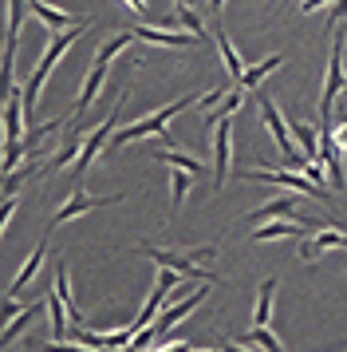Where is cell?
<instances>
[{"instance_id": "484cf974", "label": "cell", "mask_w": 347, "mask_h": 352, "mask_svg": "<svg viewBox=\"0 0 347 352\" xmlns=\"http://www.w3.org/2000/svg\"><path fill=\"white\" fill-rule=\"evenodd\" d=\"M174 24H186L193 40H205V36H209V32H205V24L193 16V8H178V12H174Z\"/></svg>"}, {"instance_id": "d6a6232c", "label": "cell", "mask_w": 347, "mask_h": 352, "mask_svg": "<svg viewBox=\"0 0 347 352\" xmlns=\"http://www.w3.org/2000/svg\"><path fill=\"white\" fill-rule=\"evenodd\" d=\"M193 352H198V349H193ZM202 352H209V349H202ZM217 352H221V349H217Z\"/></svg>"}, {"instance_id": "4dcf8cb0", "label": "cell", "mask_w": 347, "mask_h": 352, "mask_svg": "<svg viewBox=\"0 0 347 352\" xmlns=\"http://www.w3.org/2000/svg\"><path fill=\"white\" fill-rule=\"evenodd\" d=\"M221 8H225V0H209V12H213V16H217Z\"/></svg>"}, {"instance_id": "1f68e13d", "label": "cell", "mask_w": 347, "mask_h": 352, "mask_svg": "<svg viewBox=\"0 0 347 352\" xmlns=\"http://www.w3.org/2000/svg\"><path fill=\"white\" fill-rule=\"evenodd\" d=\"M221 352H245V349H237V344H229V340H225V344H221Z\"/></svg>"}, {"instance_id": "8992f818", "label": "cell", "mask_w": 347, "mask_h": 352, "mask_svg": "<svg viewBox=\"0 0 347 352\" xmlns=\"http://www.w3.org/2000/svg\"><path fill=\"white\" fill-rule=\"evenodd\" d=\"M233 175V119L213 123V190H221Z\"/></svg>"}, {"instance_id": "6da1fadb", "label": "cell", "mask_w": 347, "mask_h": 352, "mask_svg": "<svg viewBox=\"0 0 347 352\" xmlns=\"http://www.w3.org/2000/svg\"><path fill=\"white\" fill-rule=\"evenodd\" d=\"M91 28V20H79L75 28H67V32H56L51 36V44H47V52L40 56V64H36V72L28 76V83L20 87V103H24V123H28L32 115H36V99H40V91H44V83H47V76H51V67L63 60V52L75 44L79 36Z\"/></svg>"}, {"instance_id": "ffe728a7", "label": "cell", "mask_w": 347, "mask_h": 352, "mask_svg": "<svg viewBox=\"0 0 347 352\" xmlns=\"http://www.w3.org/2000/svg\"><path fill=\"white\" fill-rule=\"evenodd\" d=\"M40 305H44V301H32L28 309H24V313H20V317L12 320V324H4V333H0V349H8L16 336L24 333V329H28V324H32L36 317H40Z\"/></svg>"}, {"instance_id": "e0dca14e", "label": "cell", "mask_w": 347, "mask_h": 352, "mask_svg": "<svg viewBox=\"0 0 347 352\" xmlns=\"http://www.w3.org/2000/svg\"><path fill=\"white\" fill-rule=\"evenodd\" d=\"M284 60H288V56H284V52H276V56H268L265 64H252V67H245V72H241V80H237V87H241V91H256V83L265 80L268 72H276V67H280Z\"/></svg>"}, {"instance_id": "603a6c76", "label": "cell", "mask_w": 347, "mask_h": 352, "mask_svg": "<svg viewBox=\"0 0 347 352\" xmlns=\"http://www.w3.org/2000/svg\"><path fill=\"white\" fill-rule=\"evenodd\" d=\"M174 175H170V198H174V214L182 210V202H186V190H189V182H193V175L189 170H182V166H170Z\"/></svg>"}, {"instance_id": "5bb4252c", "label": "cell", "mask_w": 347, "mask_h": 352, "mask_svg": "<svg viewBox=\"0 0 347 352\" xmlns=\"http://www.w3.org/2000/svg\"><path fill=\"white\" fill-rule=\"evenodd\" d=\"M28 8L44 20V28H51V32H67V28H75V24H79L71 12H63V8L47 4V0H28Z\"/></svg>"}, {"instance_id": "2e32d148", "label": "cell", "mask_w": 347, "mask_h": 352, "mask_svg": "<svg viewBox=\"0 0 347 352\" xmlns=\"http://www.w3.org/2000/svg\"><path fill=\"white\" fill-rule=\"evenodd\" d=\"M44 254H47V238H44V241H40V245H36V250L28 254V261L20 265V273L12 277V285H8V293H4V297H12V301H16V297L24 293V285H28L32 277L40 273V261H44Z\"/></svg>"}, {"instance_id": "8fae6325", "label": "cell", "mask_w": 347, "mask_h": 352, "mask_svg": "<svg viewBox=\"0 0 347 352\" xmlns=\"http://www.w3.org/2000/svg\"><path fill=\"white\" fill-rule=\"evenodd\" d=\"M237 178H249V182H280L288 190H300V194H312L320 202H328V190L324 186H312L308 178H300L296 170H265V166H256V170H237Z\"/></svg>"}, {"instance_id": "44dd1931", "label": "cell", "mask_w": 347, "mask_h": 352, "mask_svg": "<svg viewBox=\"0 0 347 352\" xmlns=\"http://www.w3.org/2000/svg\"><path fill=\"white\" fill-rule=\"evenodd\" d=\"M292 234H308V226H300V222H265V226H261V230H252V241L292 238Z\"/></svg>"}, {"instance_id": "277c9868", "label": "cell", "mask_w": 347, "mask_h": 352, "mask_svg": "<svg viewBox=\"0 0 347 352\" xmlns=\"http://www.w3.org/2000/svg\"><path fill=\"white\" fill-rule=\"evenodd\" d=\"M256 107H261V119H265V127L272 131V139H276V151H280L284 166H288V170H300L304 155H296V146H292V139H288V127H284V111L265 96V91H256Z\"/></svg>"}, {"instance_id": "cb8c5ba5", "label": "cell", "mask_w": 347, "mask_h": 352, "mask_svg": "<svg viewBox=\"0 0 347 352\" xmlns=\"http://www.w3.org/2000/svg\"><path fill=\"white\" fill-rule=\"evenodd\" d=\"M158 162H166V166H182V170H189V175H202V159L182 155V151H158Z\"/></svg>"}, {"instance_id": "52a82bcc", "label": "cell", "mask_w": 347, "mask_h": 352, "mask_svg": "<svg viewBox=\"0 0 347 352\" xmlns=\"http://www.w3.org/2000/svg\"><path fill=\"white\" fill-rule=\"evenodd\" d=\"M139 254H146V257H154L162 270H170V273H178V277H193V281H202L205 277V270H202V257H213V250H198L193 257H182V254H170V250H158V245H139Z\"/></svg>"}, {"instance_id": "ba28073f", "label": "cell", "mask_w": 347, "mask_h": 352, "mask_svg": "<svg viewBox=\"0 0 347 352\" xmlns=\"http://www.w3.org/2000/svg\"><path fill=\"white\" fill-rule=\"evenodd\" d=\"M205 297H209V281H205V285H198V289H193V293H189V297H186V301H182V305H174V301H170V305H162V309H158V317L150 320L146 329H150V333H154V336H166V333H170V329H174V324H178V320H186L189 313H193V309H198V305L205 301Z\"/></svg>"}, {"instance_id": "83f0119b", "label": "cell", "mask_w": 347, "mask_h": 352, "mask_svg": "<svg viewBox=\"0 0 347 352\" xmlns=\"http://www.w3.org/2000/svg\"><path fill=\"white\" fill-rule=\"evenodd\" d=\"M44 352H103V349H83V344H63V340H51V344H44Z\"/></svg>"}, {"instance_id": "7a4b0ae2", "label": "cell", "mask_w": 347, "mask_h": 352, "mask_svg": "<svg viewBox=\"0 0 347 352\" xmlns=\"http://www.w3.org/2000/svg\"><path fill=\"white\" fill-rule=\"evenodd\" d=\"M189 103H198V96H186V99H178V103H170V107H158L150 119H139V123H126L123 131H110V146H126V143H134V139H146V135H158L166 146H174L178 151V143L170 139V131H166V123H170L178 111H186Z\"/></svg>"}, {"instance_id": "9c48e42d", "label": "cell", "mask_w": 347, "mask_h": 352, "mask_svg": "<svg viewBox=\"0 0 347 352\" xmlns=\"http://www.w3.org/2000/svg\"><path fill=\"white\" fill-rule=\"evenodd\" d=\"M344 91V32L335 36V48L328 60V80H324V96H320V123H331V103Z\"/></svg>"}, {"instance_id": "ac0fdd59", "label": "cell", "mask_w": 347, "mask_h": 352, "mask_svg": "<svg viewBox=\"0 0 347 352\" xmlns=\"http://www.w3.org/2000/svg\"><path fill=\"white\" fill-rule=\"evenodd\" d=\"M213 40H217V52H221V60H225V72H229L233 80H241V72H245V60H241V52L233 48V40L221 32V28H213Z\"/></svg>"}, {"instance_id": "4fadbf2b", "label": "cell", "mask_w": 347, "mask_h": 352, "mask_svg": "<svg viewBox=\"0 0 347 352\" xmlns=\"http://www.w3.org/2000/svg\"><path fill=\"white\" fill-rule=\"evenodd\" d=\"M324 250H344V226H324L308 245H300V261H308V265H312Z\"/></svg>"}, {"instance_id": "5b68a950", "label": "cell", "mask_w": 347, "mask_h": 352, "mask_svg": "<svg viewBox=\"0 0 347 352\" xmlns=\"http://www.w3.org/2000/svg\"><path fill=\"white\" fill-rule=\"evenodd\" d=\"M123 103H126V96H119V103H115V111L99 123L95 131H87L83 135V143H79V155H75V178H83L87 175V166H91L95 159H99V151L107 146V139H110V131H115V119L123 115Z\"/></svg>"}, {"instance_id": "3957f363", "label": "cell", "mask_w": 347, "mask_h": 352, "mask_svg": "<svg viewBox=\"0 0 347 352\" xmlns=\"http://www.w3.org/2000/svg\"><path fill=\"white\" fill-rule=\"evenodd\" d=\"M130 44V36H115V40H103V48L95 52V64L87 67V80H83V91H79V99L71 103V111H67V119L71 115H83L87 107H91L95 99H99V91H103V83H107V67H110V60L119 56V52Z\"/></svg>"}, {"instance_id": "4316f807", "label": "cell", "mask_w": 347, "mask_h": 352, "mask_svg": "<svg viewBox=\"0 0 347 352\" xmlns=\"http://www.w3.org/2000/svg\"><path fill=\"white\" fill-rule=\"evenodd\" d=\"M16 210H20V198H16V194H4V198H0V234H4V226L12 222Z\"/></svg>"}, {"instance_id": "f1b7e54d", "label": "cell", "mask_w": 347, "mask_h": 352, "mask_svg": "<svg viewBox=\"0 0 347 352\" xmlns=\"http://www.w3.org/2000/svg\"><path fill=\"white\" fill-rule=\"evenodd\" d=\"M225 91H229V87H225V83H221L217 91H209V96L202 99V111H213V107H217L221 99H225Z\"/></svg>"}, {"instance_id": "7402d4cb", "label": "cell", "mask_w": 347, "mask_h": 352, "mask_svg": "<svg viewBox=\"0 0 347 352\" xmlns=\"http://www.w3.org/2000/svg\"><path fill=\"white\" fill-rule=\"evenodd\" d=\"M241 99H245V91H241V87H237V91H225V99H221L209 115H205V127H213L217 119H233V111L241 107Z\"/></svg>"}, {"instance_id": "f546056e", "label": "cell", "mask_w": 347, "mask_h": 352, "mask_svg": "<svg viewBox=\"0 0 347 352\" xmlns=\"http://www.w3.org/2000/svg\"><path fill=\"white\" fill-rule=\"evenodd\" d=\"M328 0H300V16H308V12H315V8H324Z\"/></svg>"}, {"instance_id": "7c38bea8", "label": "cell", "mask_w": 347, "mask_h": 352, "mask_svg": "<svg viewBox=\"0 0 347 352\" xmlns=\"http://www.w3.org/2000/svg\"><path fill=\"white\" fill-rule=\"evenodd\" d=\"M296 198H292V194H284V198H272V202H265V206L261 210H252L249 214V222H272V218H288V222H300V226H308V230H312V218H304V214H296Z\"/></svg>"}, {"instance_id": "d4e9b609", "label": "cell", "mask_w": 347, "mask_h": 352, "mask_svg": "<svg viewBox=\"0 0 347 352\" xmlns=\"http://www.w3.org/2000/svg\"><path fill=\"white\" fill-rule=\"evenodd\" d=\"M245 340H249V344H261L265 352H284V349H280V340L272 336V329H268V324H252V333L245 336Z\"/></svg>"}, {"instance_id": "d6986e66", "label": "cell", "mask_w": 347, "mask_h": 352, "mask_svg": "<svg viewBox=\"0 0 347 352\" xmlns=\"http://www.w3.org/2000/svg\"><path fill=\"white\" fill-rule=\"evenodd\" d=\"M276 277H268V281H261V293H256V309H252V324H268V317H272V297H276Z\"/></svg>"}, {"instance_id": "30bf717a", "label": "cell", "mask_w": 347, "mask_h": 352, "mask_svg": "<svg viewBox=\"0 0 347 352\" xmlns=\"http://www.w3.org/2000/svg\"><path fill=\"white\" fill-rule=\"evenodd\" d=\"M110 202H123V194H110V198H95V194H87L83 186H75L71 190V198L63 202L60 210H56V218L47 222V234L51 230H60L63 222H71V218H79V214H87V210H99V206H110Z\"/></svg>"}, {"instance_id": "9a60e30c", "label": "cell", "mask_w": 347, "mask_h": 352, "mask_svg": "<svg viewBox=\"0 0 347 352\" xmlns=\"http://www.w3.org/2000/svg\"><path fill=\"white\" fill-rule=\"evenodd\" d=\"M134 36L146 40V44H158V48H189V44H198L189 32H166V28H146V24H139Z\"/></svg>"}]
</instances>
